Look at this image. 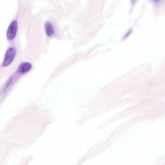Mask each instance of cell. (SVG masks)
Returning <instances> with one entry per match:
<instances>
[{
    "label": "cell",
    "instance_id": "3",
    "mask_svg": "<svg viewBox=\"0 0 165 165\" xmlns=\"http://www.w3.org/2000/svg\"><path fill=\"white\" fill-rule=\"evenodd\" d=\"M32 68V65L29 62H24L20 64L17 70V74H23L30 71Z\"/></svg>",
    "mask_w": 165,
    "mask_h": 165
},
{
    "label": "cell",
    "instance_id": "2",
    "mask_svg": "<svg viewBox=\"0 0 165 165\" xmlns=\"http://www.w3.org/2000/svg\"><path fill=\"white\" fill-rule=\"evenodd\" d=\"M17 30V22L14 21L11 23L7 31V37L8 41H12L16 36Z\"/></svg>",
    "mask_w": 165,
    "mask_h": 165
},
{
    "label": "cell",
    "instance_id": "6",
    "mask_svg": "<svg viewBox=\"0 0 165 165\" xmlns=\"http://www.w3.org/2000/svg\"><path fill=\"white\" fill-rule=\"evenodd\" d=\"M153 1H154L156 3H158L160 2L162 0H153Z\"/></svg>",
    "mask_w": 165,
    "mask_h": 165
},
{
    "label": "cell",
    "instance_id": "5",
    "mask_svg": "<svg viewBox=\"0 0 165 165\" xmlns=\"http://www.w3.org/2000/svg\"><path fill=\"white\" fill-rule=\"evenodd\" d=\"M136 1H137V0H131V3L133 5L135 3Z\"/></svg>",
    "mask_w": 165,
    "mask_h": 165
},
{
    "label": "cell",
    "instance_id": "4",
    "mask_svg": "<svg viewBox=\"0 0 165 165\" xmlns=\"http://www.w3.org/2000/svg\"><path fill=\"white\" fill-rule=\"evenodd\" d=\"M45 30L48 36L51 37L54 34V31L52 25L50 22H47L45 24Z\"/></svg>",
    "mask_w": 165,
    "mask_h": 165
},
{
    "label": "cell",
    "instance_id": "1",
    "mask_svg": "<svg viewBox=\"0 0 165 165\" xmlns=\"http://www.w3.org/2000/svg\"><path fill=\"white\" fill-rule=\"evenodd\" d=\"M16 54V50L15 48L11 47L8 48L5 55L2 66L5 67L9 66L13 62Z\"/></svg>",
    "mask_w": 165,
    "mask_h": 165
}]
</instances>
